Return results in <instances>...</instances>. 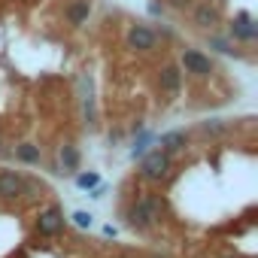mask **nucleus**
<instances>
[{
    "label": "nucleus",
    "instance_id": "f257e3e1",
    "mask_svg": "<svg viewBox=\"0 0 258 258\" xmlns=\"http://www.w3.org/2000/svg\"><path fill=\"white\" fill-rule=\"evenodd\" d=\"M158 219H161V201H158L155 195L140 198V201L131 207V213H127V222H131L134 228H152Z\"/></svg>",
    "mask_w": 258,
    "mask_h": 258
},
{
    "label": "nucleus",
    "instance_id": "f03ea898",
    "mask_svg": "<svg viewBox=\"0 0 258 258\" xmlns=\"http://www.w3.org/2000/svg\"><path fill=\"white\" fill-rule=\"evenodd\" d=\"M170 173V155L155 149V152H146L143 155V164H140V176L149 179V182H161L164 176Z\"/></svg>",
    "mask_w": 258,
    "mask_h": 258
},
{
    "label": "nucleus",
    "instance_id": "7ed1b4c3",
    "mask_svg": "<svg viewBox=\"0 0 258 258\" xmlns=\"http://www.w3.org/2000/svg\"><path fill=\"white\" fill-rule=\"evenodd\" d=\"M179 70L204 79V76H210V73H213V58H210V55H204L201 49H182V55H179Z\"/></svg>",
    "mask_w": 258,
    "mask_h": 258
},
{
    "label": "nucleus",
    "instance_id": "20e7f679",
    "mask_svg": "<svg viewBox=\"0 0 258 258\" xmlns=\"http://www.w3.org/2000/svg\"><path fill=\"white\" fill-rule=\"evenodd\" d=\"M124 43H127V49H131V52H152L158 46V34L149 25H131V28H127Z\"/></svg>",
    "mask_w": 258,
    "mask_h": 258
},
{
    "label": "nucleus",
    "instance_id": "39448f33",
    "mask_svg": "<svg viewBox=\"0 0 258 258\" xmlns=\"http://www.w3.org/2000/svg\"><path fill=\"white\" fill-rule=\"evenodd\" d=\"M228 34H231V40H237V43H255V37H258V22L243 10V13H237V16L231 19Z\"/></svg>",
    "mask_w": 258,
    "mask_h": 258
},
{
    "label": "nucleus",
    "instance_id": "423d86ee",
    "mask_svg": "<svg viewBox=\"0 0 258 258\" xmlns=\"http://www.w3.org/2000/svg\"><path fill=\"white\" fill-rule=\"evenodd\" d=\"M191 22L198 28H204V31H213L222 22V13H219V7L213 4V0H198V4L191 7Z\"/></svg>",
    "mask_w": 258,
    "mask_h": 258
},
{
    "label": "nucleus",
    "instance_id": "0eeeda50",
    "mask_svg": "<svg viewBox=\"0 0 258 258\" xmlns=\"http://www.w3.org/2000/svg\"><path fill=\"white\" fill-rule=\"evenodd\" d=\"M25 188H28V179L22 173H16V170H0V198H4V201L19 198Z\"/></svg>",
    "mask_w": 258,
    "mask_h": 258
},
{
    "label": "nucleus",
    "instance_id": "6e6552de",
    "mask_svg": "<svg viewBox=\"0 0 258 258\" xmlns=\"http://www.w3.org/2000/svg\"><path fill=\"white\" fill-rule=\"evenodd\" d=\"M61 228H64V216H61L58 207H49V210L40 213V219H37V231H40V234L52 237V234H58Z\"/></svg>",
    "mask_w": 258,
    "mask_h": 258
},
{
    "label": "nucleus",
    "instance_id": "1a4fd4ad",
    "mask_svg": "<svg viewBox=\"0 0 258 258\" xmlns=\"http://www.w3.org/2000/svg\"><path fill=\"white\" fill-rule=\"evenodd\" d=\"M158 82H161V91H167L170 97H176L179 88H182V70H179L176 64H167V67H161Z\"/></svg>",
    "mask_w": 258,
    "mask_h": 258
},
{
    "label": "nucleus",
    "instance_id": "9d476101",
    "mask_svg": "<svg viewBox=\"0 0 258 258\" xmlns=\"http://www.w3.org/2000/svg\"><path fill=\"white\" fill-rule=\"evenodd\" d=\"M67 25H73V28H82L88 19H91V0H73V4L67 7Z\"/></svg>",
    "mask_w": 258,
    "mask_h": 258
},
{
    "label": "nucleus",
    "instance_id": "9b49d317",
    "mask_svg": "<svg viewBox=\"0 0 258 258\" xmlns=\"http://www.w3.org/2000/svg\"><path fill=\"white\" fill-rule=\"evenodd\" d=\"M185 143H188V134H185V131H167V134H161V140H158L161 152H167V155L182 152V149H185Z\"/></svg>",
    "mask_w": 258,
    "mask_h": 258
},
{
    "label": "nucleus",
    "instance_id": "f8f14e48",
    "mask_svg": "<svg viewBox=\"0 0 258 258\" xmlns=\"http://www.w3.org/2000/svg\"><path fill=\"white\" fill-rule=\"evenodd\" d=\"M16 158L19 161H25V164H40V146H34V143H22L19 149H16Z\"/></svg>",
    "mask_w": 258,
    "mask_h": 258
},
{
    "label": "nucleus",
    "instance_id": "ddd939ff",
    "mask_svg": "<svg viewBox=\"0 0 258 258\" xmlns=\"http://www.w3.org/2000/svg\"><path fill=\"white\" fill-rule=\"evenodd\" d=\"M207 46L216 49V52H222V55H237L234 43H231L228 37H219V34H210V37H207Z\"/></svg>",
    "mask_w": 258,
    "mask_h": 258
},
{
    "label": "nucleus",
    "instance_id": "4468645a",
    "mask_svg": "<svg viewBox=\"0 0 258 258\" xmlns=\"http://www.w3.org/2000/svg\"><path fill=\"white\" fill-rule=\"evenodd\" d=\"M61 164H64L67 170H76V167H79V152H76L73 146H61Z\"/></svg>",
    "mask_w": 258,
    "mask_h": 258
},
{
    "label": "nucleus",
    "instance_id": "2eb2a0df",
    "mask_svg": "<svg viewBox=\"0 0 258 258\" xmlns=\"http://www.w3.org/2000/svg\"><path fill=\"white\" fill-rule=\"evenodd\" d=\"M149 143H152V134L149 131H143L140 134V140L134 143V149H131V158H143L146 155V149H149Z\"/></svg>",
    "mask_w": 258,
    "mask_h": 258
},
{
    "label": "nucleus",
    "instance_id": "dca6fc26",
    "mask_svg": "<svg viewBox=\"0 0 258 258\" xmlns=\"http://www.w3.org/2000/svg\"><path fill=\"white\" fill-rule=\"evenodd\" d=\"M76 185L79 188H94V185H100V176L97 173H79L76 176Z\"/></svg>",
    "mask_w": 258,
    "mask_h": 258
},
{
    "label": "nucleus",
    "instance_id": "f3484780",
    "mask_svg": "<svg viewBox=\"0 0 258 258\" xmlns=\"http://www.w3.org/2000/svg\"><path fill=\"white\" fill-rule=\"evenodd\" d=\"M146 10H149L152 19H161V16H164V4H158V0H149V7H146Z\"/></svg>",
    "mask_w": 258,
    "mask_h": 258
},
{
    "label": "nucleus",
    "instance_id": "a211bd4d",
    "mask_svg": "<svg viewBox=\"0 0 258 258\" xmlns=\"http://www.w3.org/2000/svg\"><path fill=\"white\" fill-rule=\"evenodd\" d=\"M73 222H76L79 228H91V216H88V213H82V210H79V213H73Z\"/></svg>",
    "mask_w": 258,
    "mask_h": 258
},
{
    "label": "nucleus",
    "instance_id": "6ab92c4d",
    "mask_svg": "<svg viewBox=\"0 0 258 258\" xmlns=\"http://www.w3.org/2000/svg\"><path fill=\"white\" fill-rule=\"evenodd\" d=\"M170 7L173 10H185V7H191V0H170Z\"/></svg>",
    "mask_w": 258,
    "mask_h": 258
}]
</instances>
